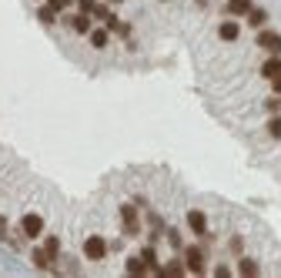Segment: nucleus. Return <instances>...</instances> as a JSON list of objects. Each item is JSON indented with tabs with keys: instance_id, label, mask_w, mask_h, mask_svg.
Instances as JSON below:
<instances>
[{
	"instance_id": "22",
	"label": "nucleus",
	"mask_w": 281,
	"mask_h": 278,
	"mask_svg": "<svg viewBox=\"0 0 281 278\" xmlns=\"http://www.w3.org/2000/svg\"><path fill=\"white\" fill-rule=\"evenodd\" d=\"M271 91L281 97V74H274V77H271Z\"/></svg>"
},
{
	"instance_id": "12",
	"label": "nucleus",
	"mask_w": 281,
	"mask_h": 278,
	"mask_svg": "<svg viewBox=\"0 0 281 278\" xmlns=\"http://www.w3.org/2000/svg\"><path fill=\"white\" fill-rule=\"evenodd\" d=\"M141 258H144V265H147V268H151V271H161V262H158V252H154L151 245H147L144 252H141Z\"/></svg>"
},
{
	"instance_id": "18",
	"label": "nucleus",
	"mask_w": 281,
	"mask_h": 278,
	"mask_svg": "<svg viewBox=\"0 0 281 278\" xmlns=\"http://www.w3.org/2000/svg\"><path fill=\"white\" fill-rule=\"evenodd\" d=\"M44 248H47V255H50V258H57V255H60V241H57L54 235H50V238L44 241Z\"/></svg>"
},
{
	"instance_id": "2",
	"label": "nucleus",
	"mask_w": 281,
	"mask_h": 278,
	"mask_svg": "<svg viewBox=\"0 0 281 278\" xmlns=\"http://www.w3.org/2000/svg\"><path fill=\"white\" fill-rule=\"evenodd\" d=\"M20 235H24V238H40V235H44V218L40 215H24L20 218Z\"/></svg>"
},
{
	"instance_id": "13",
	"label": "nucleus",
	"mask_w": 281,
	"mask_h": 278,
	"mask_svg": "<svg viewBox=\"0 0 281 278\" xmlns=\"http://www.w3.org/2000/svg\"><path fill=\"white\" fill-rule=\"evenodd\" d=\"M161 271H164V275H184V271H188V265L181 262V258H174V262L161 265Z\"/></svg>"
},
{
	"instance_id": "3",
	"label": "nucleus",
	"mask_w": 281,
	"mask_h": 278,
	"mask_svg": "<svg viewBox=\"0 0 281 278\" xmlns=\"http://www.w3.org/2000/svg\"><path fill=\"white\" fill-rule=\"evenodd\" d=\"M184 265H188V271H191V275H204V252H201L198 245L184 248Z\"/></svg>"
},
{
	"instance_id": "19",
	"label": "nucleus",
	"mask_w": 281,
	"mask_h": 278,
	"mask_svg": "<svg viewBox=\"0 0 281 278\" xmlns=\"http://www.w3.org/2000/svg\"><path fill=\"white\" fill-rule=\"evenodd\" d=\"M268 134H271L274 141H281V118H271V121H268Z\"/></svg>"
},
{
	"instance_id": "16",
	"label": "nucleus",
	"mask_w": 281,
	"mask_h": 278,
	"mask_svg": "<svg viewBox=\"0 0 281 278\" xmlns=\"http://www.w3.org/2000/svg\"><path fill=\"white\" fill-rule=\"evenodd\" d=\"M128 271H131V275H147L151 268L144 265V258H128Z\"/></svg>"
},
{
	"instance_id": "14",
	"label": "nucleus",
	"mask_w": 281,
	"mask_h": 278,
	"mask_svg": "<svg viewBox=\"0 0 281 278\" xmlns=\"http://www.w3.org/2000/svg\"><path fill=\"white\" fill-rule=\"evenodd\" d=\"M265 20H268V14H265L261 7H251V10H248V24H251V27H265Z\"/></svg>"
},
{
	"instance_id": "25",
	"label": "nucleus",
	"mask_w": 281,
	"mask_h": 278,
	"mask_svg": "<svg viewBox=\"0 0 281 278\" xmlns=\"http://www.w3.org/2000/svg\"><path fill=\"white\" fill-rule=\"evenodd\" d=\"M198 7H208V0H198Z\"/></svg>"
},
{
	"instance_id": "1",
	"label": "nucleus",
	"mask_w": 281,
	"mask_h": 278,
	"mask_svg": "<svg viewBox=\"0 0 281 278\" xmlns=\"http://www.w3.org/2000/svg\"><path fill=\"white\" fill-rule=\"evenodd\" d=\"M84 258H87V262H101V258H107V241L101 238V235H90V238L84 241Z\"/></svg>"
},
{
	"instance_id": "5",
	"label": "nucleus",
	"mask_w": 281,
	"mask_h": 278,
	"mask_svg": "<svg viewBox=\"0 0 281 278\" xmlns=\"http://www.w3.org/2000/svg\"><path fill=\"white\" fill-rule=\"evenodd\" d=\"M258 47H265L268 54H281V34L261 31V34H258Z\"/></svg>"
},
{
	"instance_id": "24",
	"label": "nucleus",
	"mask_w": 281,
	"mask_h": 278,
	"mask_svg": "<svg viewBox=\"0 0 281 278\" xmlns=\"http://www.w3.org/2000/svg\"><path fill=\"white\" fill-rule=\"evenodd\" d=\"M4 235H7V218L0 215V238H4Z\"/></svg>"
},
{
	"instance_id": "17",
	"label": "nucleus",
	"mask_w": 281,
	"mask_h": 278,
	"mask_svg": "<svg viewBox=\"0 0 281 278\" xmlns=\"http://www.w3.org/2000/svg\"><path fill=\"white\" fill-rule=\"evenodd\" d=\"M238 271H241V275H258V262H251V258H241V265H238Z\"/></svg>"
},
{
	"instance_id": "9",
	"label": "nucleus",
	"mask_w": 281,
	"mask_h": 278,
	"mask_svg": "<svg viewBox=\"0 0 281 278\" xmlns=\"http://www.w3.org/2000/svg\"><path fill=\"white\" fill-rule=\"evenodd\" d=\"M274 74H281V54H271L265 64H261V77H268V80H271Z\"/></svg>"
},
{
	"instance_id": "21",
	"label": "nucleus",
	"mask_w": 281,
	"mask_h": 278,
	"mask_svg": "<svg viewBox=\"0 0 281 278\" xmlns=\"http://www.w3.org/2000/svg\"><path fill=\"white\" fill-rule=\"evenodd\" d=\"M37 17H40V20H44V24H54L57 10H50V7H40V10H37Z\"/></svg>"
},
{
	"instance_id": "4",
	"label": "nucleus",
	"mask_w": 281,
	"mask_h": 278,
	"mask_svg": "<svg viewBox=\"0 0 281 278\" xmlns=\"http://www.w3.org/2000/svg\"><path fill=\"white\" fill-rule=\"evenodd\" d=\"M120 228H124V235H137V231H141L137 211H134L131 205H120Z\"/></svg>"
},
{
	"instance_id": "23",
	"label": "nucleus",
	"mask_w": 281,
	"mask_h": 278,
	"mask_svg": "<svg viewBox=\"0 0 281 278\" xmlns=\"http://www.w3.org/2000/svg\"><path fill=\"white\" fill-rule=\"evenodd\" d=\"M168 241H171L174 248H181V235H177V231H168Z\"/></svg>"
},
{
	"instance_id": "11",
	"label": "nucleus",
	"mask_w": 281,
	"mask_h": 278,
	"mask_svg": "<svg viewBox=\"0 0 281 278\" xmlns=\"http://www.w3.org/2000/svg\"><path fill=\"white\" fill-rule=\"evenodd\" d=\"M87 37H90V47H97V50H101V47H107L111 34H107V27H94V31H90Z\"/></svg>"
},
{
	"instance_id": "10",
	"label": "nucleus",
	"mask_w": 281,
	"mask_h": 278,
	"mask_svg": "<svg viewBox=\"0 0 281 278\" xmlns=\"http://www.w3.org/2000/svg\"><path fill=\"white\" fill-rule=\"evenodd\" d=\"M217 37H221V40H238L241 37V27L234 24V20H225V24L217 27Z\"/></svg>"
},
{
	"instance_id": "26",
	"label": "nucleus",
	"mask_w": 281,
	"mask_h": 278,
	"mask_svg": "<svg viewBox=\"0 0 281 278\" xmlns=\"http://www.w3.org/2000/svg\"><path fill=\"white\" fill-rule=\"evenodd\" d=\"M107 4H124V0H107Z\"/></svg>"
},
{
	"instance_id": "15",
	"label": "nucleus",
	"mask_w": 281,
	"mask_h": 278,
	"mask_svg": "<svg viewBox=\"0 0 281 278\" xmlns=\"http://www.w3.org/2000/svg\"><path fill=\"white\" fill-rule=\"evenodd\" d=\"M50 262H54V258L47 255V248H34V265H37V268H50Z\"/></svg>"
},
{
	"instance_id": "7",
	"label": "nucleus",
	"mask_w": 281,
	"mask_h": 278,
	"mask_svg": "<svg viewBox=\"0 0 281 278\" xmlns=\"http://www.w3.org/2000/svg\"><path fill=\"white\" fill-rule=\"evenodd\" d=\"M255 7V4H251V0H228V17H248V10Z\"/></svg>"
},
{
	"instance_id": "8",
	"label": "nucleus",
	"mask_w": 281,
	"mask_h": 278,
	"mask_svg": "<svg viewBox=\"0 0 281 278\" xmlns=\"http://www.w3.org/2000/svg\"><path fill=\"white\" fill-rule=\"evenodd\" d=\"M67 24H71L77 34H90L94 31V27H90V14H74V17H67Z\"/></svg>"
},
{
	"instance_id": "6",
	"label": "nucleus",
	"mask_w": 281,
	"mask_h": 278,
	"mask_svg": "<svg viewBox=\"0 0 281 278\" xmlns=\"http://www.w3.org/2000/svg\"><path fill=\"white\" fill-rule=\"evenodd\" d=\"M188 228L194 235H208V215L204 211H188Z\"/></svg>"
},
{
	"instance_id": "20",
	"label": "nucleus",
	"mask_w": 281,
	"mask_h": 278,
	"mask_svg": "<svg viewBox=\"0 0 281 278\" xmlns=\"http://www.w3.org/2000/svg\"><path fill=\"white\" fill-rule=\"evenodd\" d=\"M77 7H80V14H90V17H94V10H97V0H77Z\"/></svg>"
}]
</instances>
